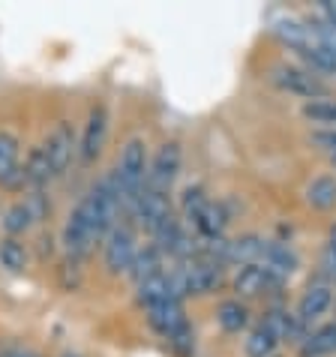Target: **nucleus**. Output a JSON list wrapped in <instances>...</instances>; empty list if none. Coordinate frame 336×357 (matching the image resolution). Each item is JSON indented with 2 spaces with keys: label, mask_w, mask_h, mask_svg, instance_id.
I'll list each match as a JSON object with an SVG mask.
<instances>
[{
  "label": "nucleus",
  "mask_w": 336,
  "mask_h": 357,
  "mask_svg": "<svg viewBox=\"0 0 336 357\" xmlns=\"http://www.w3.org/2000/svg\"><path fill=\"white\" fill-rule=\"evenodd\" d=\"M43 147V153H45V160L48 165H52V172L54 177H61L69 162H72V156L78 153V144H75V132H72V126H69L66 121H61L54 126L52 132L45 135V142L39 144Z\"/></svg>",
  "instance_id": "9"
},
{
  "label": "nucleus",
  "mask_w": 336,
  "mask_h": 357,
  "mask_svg": "<svg viewBox=\"0 0 336 357\" xmlns=\"http://www.w3.org/2000/svg\"><path fill=\"white\" fill-rule=\"evenodd\" d=\"M211 202V198L204 195V190L201 186H186L183 190V198H181V213H183V220L186 222H192L195 216L201 213V207Z\"/></svg>",
  "instance_id": "23"
},
{
  "label": "nucleus",
  "mask_w": 336,
  "mask_h": 357,
  "mask_svg": "<svg viewBox=\"0 0 336 357\" xmlns=\"http://www.w3.org/2000/svg\"><path fill=\"white\" fill-rule=\"evenodd\" d=\"M168 273H171V285H174L177 297L211 294L222 285V264L204 259V255H199V259H192V261H181Z\"/></svg>",
  "instance_id": "2"
},
{
  "label": "nucleus",
  "mask_w": 336,
  "mask_h": 357,
  "mask_svg": "<svg viewBox=\"0 0 336 357\" xmlns=\"http://www.w3.org/2000/svg\"><path fill=\"white\" fill-rule=\"evenodd\" d=\"M138 255V246H135V231L130 225H114L108 237L102 241V261L112 273H130L132 271V261Z\"/></svg>",
  "instance_id": "7"
},
{
  "label": "nucleus",
  "mask_w": 336,
  "mask_h": 357,
  "mask_svg": "<svg viewBox=\"0 0 336 357\" xmlns=\"http://www.w3.org/2000/svg\"><path fill=\"white\" fill-rule=\"evenodd\" d=\"M282 280L276 273H270L264 264H243L240 271H237L234 276V291L240 301H246V297H259L270 289V285H280Z\"/></svg>",
  "instance_id": "12"
},
{
  "label": "nucleus",
  "mask_w": 336,
  "mask_h": 357,
  "mask_svg": "<svg viewBox=\"0 0 336 357\" xmlns=\"http://www.w3.org/2000/svg\"><path fill=\"white\" fill-rule=\"evenodd\" d=\"M126 213H130V216H132V222L142 228V231H147V234H156L168 220H174V216H171V202H168V195L151 190V186H144L142 195H138L135 202L126 207Z\"/></svg>",
  "instance_id": "5"
},
{
  "label": "nucleus",
  "mask_w": 336,
  "mask_h": 357,
  "mask_svg": "<svg viewBox=\"0 0 336 357\" xmlns=\"http://www.w3.org/2000/svg\"><path fill=\"white\" fill-rule=\"evenodd\" d=\"M300 61L306 63V69H312L315 75H336V52H330L328 45L321 43H312L300 48Z\"/></svg>",
  "instance_id": "20"
},
{
  "label": "nucleus",
  "mask_w": 336,
  "mask_h": 357,
  "mask_svg": "<svg viewBox=\"0 0 336 357\" xmlns=\"http://www.w3.org/2000/svg\"><path fill=\"white\" fill-rule=\"evenodd\" d=\"M33 222H36V213H33L31 202H15L3 213V231H6V237H22V234H27Z\"/></svg>",
  "instance_id": "21"
},
{
  "label": "nucleus",
  "mask_w": 336,
  "mask_h": 357,
  "mask_svg": "<svg viewBox=\"0 0 336 357\" xmlns=\"http://www.w3.org/2000/svg\"><path fill=\"white\" fill-rule=\"evenodd\" d=\"M147 144L144 138H130L123 144L121 156H117V165H114V181H117V190H121V202H123V211L130 207L142 190L147 186Z\"/></svg>",
  "instance_id": "1"
},
{
  "label": "nucleus",
  "mask_w": 336,
  "mask_h": 357,
  "mask_svg": "<svg viewBox=\"0 0 336 357\" xmlns=\"http://www.w3.org/2000/svg\"><path fill=\"white\" fill-rule=\"evenodd\" d=\"M0 357H39V354L31 351V349H24V345H9V349L0 351Z\"/></svg>",
  "instance_id": "26"
},
{
  "label": "nucleus",
  "mask_w": 336,
  "mask_h": 357,
  "mask_svg": "<svg viewBox=\"0 0 336 357\" xmlns=\"http://www.w3.org/2000/svg\"><path fill=\"white\" fill-rule=\"evenodd\" d=\"M321 267L328 271L333 280H336V243H328L324 246V255H321Z\"/></svg>",
  "instance_id": "25"
},
{
  "label": "nucleus",
  "mask_w": 336,
  "mask_h": 357,
  "mask_svg": "<svg viewBox=\"0 0 336 357\" xmlns=\"http://www.w3.org/2000/svg\"><path fill=\"white\" fill-rule=\"evenodd\" d=\"M319 13H321V22L328 27H336V0H321L319 3Z\"/></svg>",
  "instance_id": "24"
},
{
  "label": "nucleus",
  "mask_w": 336,
  "mask_h": 357,
  "mask_svg": "<svg viewBox=\"0 0 336 357\" xmlns=\"http://www.w3.org/2000/svg\"><path fill=\"white\" fill-rule=\"evenodd\" d=\"M108 108L105 102H96L91 112H87V121H84V130L82 138H78V156H82L84 165H91L96 156L102 153V147L108 142Z\"/></svg>",
  "instance_id": "8"
},
{
  "label": "nucleus",
  "mask_w": 336,
  "mask_h": 357,
  "mask_svg": "<svg viewBox=\"0 0 336 357\" xmlns=\"http://www.w3.org/2000/svg\"><path fill=\"white\" fill-rule=\"evenodd\" d=\"M261 264L268 267L270 273L280 276V280H285V276H291L294 267H298V255H294L285 243H270V241H268V250H264Z\"/></svg>",
  "instance_id": "19"
},
{
  "label": "nucleus",
  "mask_w": 336,
  "mask_h": 357,
  "mask_svg": "<svg viewBox=\"0 0 336 357\" xmlns=\"http://www.w3.org/2000/svg\"><path fill=\"white\" fill-rule=\"evenodd\" d=\"M273 33H276V39H280L282 45H289L291 52H300V48L315 43L310 24L298 22V18H280V22L273 24Z\"/></svg>",
  "instance_id": "15"
},
{
  "label": "nucleus",
  "mask_w": 336,
  "mask_h": 357,
  "mask_svg": "<svg viewBox=\"0 0 336 357\" xmlns=\"http://www.w3.org/2000/svg\"><path fill=\"white\" fill-rule=\"evenodd\" d=\"M328 243H336V225L330 228V237H328Z\"/></svg>",
  "instance_id": "27"
},
{
  "label": "nucleus",
  "mask_w": 336,
  "mask_h": 357,
  "mask_svg": "<svg viewBox=\"0 0 336 357\" xmlns=\"http://www.w3.org/2000/svg\"><path fill=\"white\" fill-rule=\"evenodd\" d=\"M276 345H280V336H276L268 324H255L250 333H246L243 340V351L246 357H270L276 351Z\"/></svg>",
  "instance_id": "18"
},
{
  "label": "nucleus",
  "mask_w": 336,
  "mask_h": 357,
  "mask_svg": "<svg viewBox=\"0 0 336 357\" xmlns=\"http://www.w3.org/2000/svg\"><path fill=\"white\" fill-rule=\"evenodd\" d=\"M306 204L312 211H333L336 207V177L333 174H319L306 186Z\"/></svg>",
  "instance_id": "16"
},
{
  "label": "nucleus",
  "mask_w": 336,
  "mask_h": 357,
  "mask_svg": "<svg viewBox=\"0 0 336 357\" xmlns=\"http://www.w3.org/2000/svg\"><path fill=\"white\" fill-rule=\"evenodd\" d=\"M270 82L280 87V91L291 93V96H303V99H310V102L330 99V87L324 84L312 69H306L300 63H276L270 69Z\"/></svg>",
  "instance_id": "4"
},
{
  "label": "nucleus",
  "mask_w": 336,
  "mask_h": 357,
  "mask_svg": "<svg viewBox=\"0 0 336 357\" xmlns=\"http://www.w3.org/2000/svg\"><path fill=\"white\" fill-rule=\"evenodd\" d=\"M181 162H183V151H181V142H165L160 144V151L153 153L151 168H147V186L156 192L168 195L171 186L181 174Z\"/></svg>",
  "instance_id": "6"
},
{
  "label": "nucleus",
  "mask_w": 336,
  "mask_h": 357,
  "mask_svg": "<svg viewBox=\"0 0 336 357\" xmlns=\"http://www.w3.org/2000/svg\"><path fill=\"white\" fill-rule=\"evenodd\" d=\"M333 306V289L328 282H315L310 285L303 294H300V301H298V310H294V319L303 324H312V321H319L324 312H328Z\"/></svg>",
  "instance_id": "11"
},
{
  "label": "nucleus",
  "mask_w": 336,
  "mask_h": 357,
  "mask_svg": "<svg viewBox=\"0 0 336 357\" xmlns=\"http://www.w3.org/2000/svg\"><path fill=\"white\" fill-rule=\"evenodd\" d=\"M330 354H336V321L319 324L300 342V357H330Z\"/></svg>",
  "instance_id": "13"
},
{
  "label": "nucleus",
  "mask_w": 336,
  "mask_h": 357,
  "mask_svg": "<svg viewBox=\"0 0 336 357\" xmlns=\"http://www.w3.org/2000/svg\"><path fill=\"white\" fill-rule=\"evenodd\" d=\"M0 186H6V190H24L22 142H18V135L6 130H0Z\"/></svg>",
  "instance_id": "10"
},
{
  "label": "nucleus",
  "mask_w": 336,
  "mask_h": 357,
  "mask_svg": "<svg viewBox=\"0 0 336 357\" xmlns=\"http://www.w3.org/2000/svg\"><path fill=\"white\" fill-rule=\"evenodd\" d=\"M105 237L100 234V228H96L93 216L87 213V207L78 202L75 211L66 216L63 222V234H61V243H63V252L69 255L72 261H82L87 255L93 252L96 243H102Z\"/></svg>",
  "instance_id": "3"
},
{
  "label": "nucleus",
  "mask_w": 336,
  "mask_h": 357,
  "mask_svg": "<svg viewBox=\"0 0 336 357\" xmlns=\"http://www.w3.org/2000/svg\"><path fill=\"white\" fill-rule=\"evenodd\" d=\"M333 165H336V153H333Z\"/></svg>",
  "instance_id": "28"
},
{
  "label": "nucleus",
  "mask_w": 336,
  "mask_h": 357,
  "mask_svg": "<svg viewBox=\"0 0 336 357\" xmlns=\"http://www.w3.org/2000/svg\"><path fill=\"white\" fill-rule=\"evenodd\" d=\"M0 267H6L9 273H22L27 267V250L18 237H3L0 241Z\"/></svg>",
  "instance_id": "22"
},
{
  "label": "nucleus",
  "mask_w": 336,
  "mask_h": 357,
  "mask_svg": "<svg viewBox=\"0 0 336 357\" xmlns=\"http://www.w3.org/2000/svg\"><path fill=\"white\" fill-rule=\"evenodd\" d=\"M165 271V255L156 250V246L151 243V246H144V250H138V255H135V261H132V271H130V276L135 280V285L138 282H144V280H151V276H156V273H162Z\"/></svg>",
  "instance_id": "17"
},
{
  "label": "nucleus",
  "mask_w": 336,
  "mask_h": 357,
  "mask_svg": "<svg viewBox=\"0 0 336 357\" xmlns=\"http://www.w3.org/2000/svg\"><path fill=\"white\" fill-rule=\"evenodd\" d=\"M216 324L222 327L225 333H240L250 327V306H246L240 297H229L216 306Z\"/></svg>",
  "instance_id": "14"
}]
</instances>
